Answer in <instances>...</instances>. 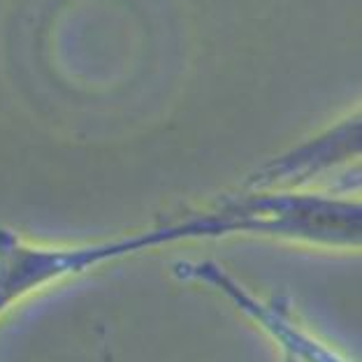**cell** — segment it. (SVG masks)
<instances>
[{"label":"cell","instance_id":"cell-1","mask_svg":"<svg viewBox=\"0 0 362 362\" xmlns=\"http://www.w3.org/2000/svg\"><path fill=\"white\" fill-rule=\"evenodd\" d=\"M360 158V112L349 114L320 135L304 139L284 153L274 156L251 177L253 188H274L286 184H302L316 175L339 168L346 160Z\"/></svg>","mask_w":362,"mask_h":362}]
</instances>
